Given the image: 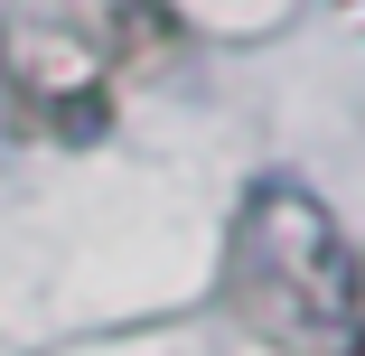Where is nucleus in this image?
<instances>
[{"mask_svg": "<svg viewBox=\"0 0 365 356\" xmlns=\"http://www.w3.org/2000/svg\"><path fill=\"white\" fill-rule=\"evenodd\" d=\"M346 356H365V328H356V347H346Z\"/></svg>", "mask_w": 365, "mask_h": 356, "instance_id": "7ed1b4c3", "label": "nucleus"}, {"mask_svg": "<svg viewBox=\"0 0 365 356\" xmlns=\"http://www.w3.org/2000/svg\"><path fill=\"white\" fill-rule=\"evenodd\" d=\"M225 319L281 356H346L365 328V263L309 178H253L215 272Z\"/></svg>", "mask_w": 365, "mask_h": 356, "instance_id": "f257e3e1", "label": "nucleus"}, {"mask_svg": "<svg viewBox=\"0 0 365 356\" xmlns=\"http://www.w3.org/2000/svg\"><path fill=\"white\" fill-rule=\"evenodd\" d=\"M140 47H160V0H0L10 122L38 141H94Z\"/></svg>", "mask_w": 365, "mask_h": 356, "instance_id": "f03ea898", "label": "nucleus"}]
</instances>
